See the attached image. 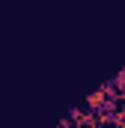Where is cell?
<instances>
[{
    "instance_id": "2",
    "label": "cell",
    "mask_w": 125,
    "mask_h": 128,
    "mask_svg": "<svg viewBox=\"0 0 125 128\" xmlns=\"http://www.w3.org/2000/svg\"><path fill=\"white\" fill-rule=\"evenodd\" d=\"M60 128H74V125H72V122H60Z\"/></svg>"
},
{
    "instance_id": "1",
    "label": "cell",
    "mask_w": 125,
    "mask_h": 128,
    "mask_svg": "<svg viewBox=\"0 0 125 128\" xmlns=\"http://www.w3.org/2000/svg\"><path fill=\"white\" fill-rule=\"evenodd\" d=\"M116 96V90L113 86H101V90H95L92 96L86 98V110H101V107H110V98Z\"/></svg>"
},
{
    "instance_id": "3",
    "label": "cell",
    "mask_w": 125,
    "mask_h": 128,
    "mask_svg": "<svg viewBox=\"0 0 125 128\" xmlns=\"http://www.w3.org/2000/svg\"><path fill=\"white\" fill-rule=\"evenodd\" d=\"M122 101H125V98H122Z\"/></svg>"
}]
</instances>
